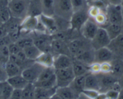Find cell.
<instances>
[{
	"instance_id": "obj_1",
	"label": "cell",
	"mask_w": 123,
	"mask_h": 99,
	"mask_svg": "<svg viewBox=\"0 0 123 99\" xmlns=\"http://www.w3.org/2000/svg\"><path fill=\"white\" fill-rule=\"evenodd\" d=\"M29 2L27 0H9L8 6L11 16L22 19L25 18L28 16Z\"/></svg>"
},
{
	"instance_id": "obj_2",
	"label": "cell",
	"mask_w": 123,
	"mask_h": 99,
	"mask_svg": "<svg viewBox=\"0 0 123 99\" xmlns=\"http://www.w3.org/2000/svg\"><path fill=\"white\" fill-rule=\"evenodd\" d=\"M33 44L37 46L42 52H52L51 44L53 42L52 36L48 33L33 31L31 33Z\"/></svg>"
},
{
	"instance_id": "obj_3",
	"label": "cell",
	"mask_w": 123,
	"mask_h": 99,
	"mask_svg": "<svg viewBox=\"0 0 123 99\" xmlns=\"http://www.w3.org/2000/svg\"><path fill=\"white\" fill-rule=\"evenodd\" d=\"M68 46L73 58L85 50L93 48L91 45V40L85 38L82 36L70 41L68 43Z\"/></svg>"
},
{
	"instance_id": "obj_4",
	"label": "cell",
	"mask_w": 123,
	"mask_h": 99,
	"mask_svg": "<svg viewBox=\"0 0 123 99\" xmlns=\"http://www.w3.org/2000/svg\"><path fill=\"white\" fill-rule=\"evenodd\" d=\"M73 13L71 0H55L54 15L70 21Z\"/></svg>"
},
{
	"instance_id": "obj_5",
	"label": "cell",
	"mask_w": 123,
	"mask_h": 99,
	"mask_svg": "<svg viewBox=\"0 0 123 99\" xmlns=\"http://www.w3.org/2000/svg\"><path fill=\"white\" fill-rule=\"evenodd\" d=\"M55 75L57 80V87H68L75 77L72 67L55 70Z\"/></svg>"
},
{
	"instance_id": "obj_6",
	"label": "cell",
	"mask_w": 123,
	"mask_h": 99,
	"mask_svg": "<svg viewBox=\"0 0 123 99\" xmlns=\"http://www.w3.org/2000/svg\"><path fill=\"white\" fill-rule=\"evenodd\" d=\"M44 67L41 64L35 61L22 72V75L28 82L35 83L37 81L40 75L44 69Z\"/></svg>"
},
{
	"instance_id": "obj_7",
	"label": "cell",
	"mask_w": 123,
	"mask_h": 99,
	"mask_svg": "<svg viewBox=\"0 0 123 99\" xmlns=\"http://www.w3.org/2000/svg\"><path fill=\"white\" fill-rule=\"evenodd\" d=\"M100 83V90L101 93H105L112 89L115 83L118 81V78L111 73L100 72L97 74Z\"/></svg>"
},
{
	"instance_id": "obj_8",
	"label": "cell",
	"mask_w": 123,
	"mask_h": 99,
	"mask_svg": "<svg viewBox=\"0 0 123 99\" xmlns=\"http://www.w3.org/2000/svg\"><path fill=\"white\" fill-rule=\"evenodd\" d=\"M111 39L107 34L106 29L99 27L96 34L91 40V45L95 50L107 47L111 42Z\"/></svg>"
},
{
	"instance_id": "obj_9",
	"label": "cell",
	"mask_w": 123,
	"mask_h": 99,
	"mask_svg": "<svg viewBox=\"0 0 123 99\" xmlns=\"http://www.w3.org/2000/svg\"><path fill=\"white\" fill-rule=\"evenodd\" d=\"M87 9L74 11L70 19L71 28L80 31L86 21L89 18Z\"/></svg>"
},
{
	"instance_id": "obj_10",
	"label": "cell",
	"mask_w": 123,
	"mask_h": 99,
	"mask_svg": "<svg viewBox=\"0 0 123 99\" xmlns=\"http://www.w3.org/2000/svg\"><path fill=\"white\" fill-rule=\"evenodd\" d=\"M106 13L109 23L121 24L123 19V7L121 5L107 6Z\"/></svg>"
},
{
	"instance_id": "obj_11",
	"label": "cell",
	"mask_w": 123,
	"mask_h": 99,
	"mask_svg": "<svg viewBox=\"0 0 123 99\" xmlns=\"http://www.w3.org/2000/svg\"><path fill=\"white\" fill-rule=\"evenodd\" d=\"M99 28V26L95 23L94 19L89 18L80 29L81 36L87 39L91 40L94 38Z\"/></svg>"
},
{
	"instance_id": "obj_12",
	"label": "cell",
	"mask_w": 123,
	"mask_h": 99,
	"mask_svg": "<svg viewBox=\"0 0 123 99\" xmlns=\"http://www.w3.org/2000/svg\"><path fill=\"white\" fill-rule=\"evenodd\" d=\"M107 47L113 52L115 58H123V34L121 33L111 40Z\"/></svg>"
},
{
	"instance_id": "obj_13",
	"label": "cell",
	"mask_w": 123,
	"mask_h": 99,
	"mask_svg": "<svg viewBox=\"0 0 123 99\" xmlns=\"http://www.w3.org/2000/svg\"><path fill=\"white\" fill-rule=\"evenodd\" d=\"M79 94L75 93L69 86L57 87L56 92L53 95V99H74L79 98Z\"/></svg>"
},
{
	"instance_id": "obj_14",
	"label": "cell",
	"mask_w": 123,
	"mask_h": 99,
	"mask_svg": "<svg viewBox=\"0 0 123 99\" xmlns=\"http://www.w3.org/2000/svg\"><path fill=\"white\" fill-rule=\"evenodd\" d=\"M51 49L52 52L55 55H65L73 58L69 49L68 43L65 41L53 39L52 42Z\"/></svg>"
},
{
	"instance_id": "obj_15",
	"label": "cell",
	"mask_w": 123,
	"mask_h": 99,
	"mask_svg": "<svg viewBox=\"0 0 123 99\" xmlns=\"http://www.w3.org/2000/svg\"><path fill=\"white\" fill-rule=\"evenodd\" d=\"M115 58L114 54L107 47L100 48L95 50V62L102 63L111 62Z\"/></svg>"
},
{
	"instance_id": "obj_16",
	"label": "cell",
	"mask_w": 123,
	"mask_h": 99,
	"mask_svg": "<svg viewBox=\"0 0 123 99\" xmlns=\"http://www.w3.org/2000/svg\"><path fill=\"white\" fill-rule=\"evenodd\" d=\"M73 58L65 55H57L54 57L53 67L55 70L72 67Z\"/></svg>"
},
{
	"instance_id": "obj_17",
	"label": "cell",
	"mask_w": 123,
	"mask_h": 99,
	"mask_svg": "<svg viewBox=\"0 0 123 99\" xmlns=\"http://www.w3.org/2000/svg\"><path fill=\"white\" fill-rule=\"evenodd\" d=\"M39 22V16H27L22 21L21 25V29L27 33L35 31Z\"/></svg>"
},
{
	"instance_id": "obj_18",
	"label": "cell",
	"mask_w": 123,
	"mask_h": 99,
	"mask_svg": "<svg viewBox=\"0 0 123 99\" xmlns=\"http://www.w3.org/2000/svg\"><path fill=\"white\" fill-rule=\"evenodd\" d=\"M39 18L45 27L48 34L52 35L54 33L57 31L56 23L53 16H47L42 14L39 16Z\"/></svg>"
},
{
	"instance_id": "obj_19",
	"label": "cell",
	"mask_w": 123,
	"mask_h": 99,
	"mask_svg": "<svg viewBox=\"0 0 123 99\" xmlns=\"http://www.w3.org/2000/svg\"><path fill=\"white\" fill-rule=\"evenodd\" d=\"M74 58L81 61L89 67L90 65L95 62V50L94 48L87 49Z\"/></svg>"
},
{
	"instance_id": "obj_20",
	"label": "cell",
	"mask_w": 123,
	"mask_h": 99,
	"mask_svg": "<svg viewBox=\"0 0 123 99\" xmlns=\"http://www.w3.org/2000/svg\"><path fill=\"white\" fill-rule=\"evenodd\" d=\"M85 89H93V90L99 91L100 83H99V80L97 74L89 73L86 75Z\"/></svg>"
},
{
	"instance_id": "obj_21",
	"label": "cell",
	"mask_w": 123,
	"mask_h": 99,
	"mask_svg": "<svg viewBox=\"0 0 123 99\" xmlns=\"http://www.w3.org/2000/svg\"><path fill=\"white\" fill-rule=\"evenodd\" d=\"M57 87L51 88H42V87H36L35 89V99H51L56 92Z\"/></svg>"
},
{
	"instance_id": "obj_22",
	"label": "cell",
	"mask_w": 123,
	"mask_h": 99,
	"mask_svg": "<svg viewBox=\"0 0 123 99\" xmlns=\"http://www.w3.org/2000/svg\"><path fill=\"white\" fill-rule=\"evenodd\" d=\"M55 56L53 52H43L41 53L35 61L44 67H51L53 66Z\"/></svg>"
},
{
	"instance_id": "obj_23",
	"label": "cell",
	"mask_w": 123,
	"mask_h": 99,
	"mask_svg": "<svg viewBox=\"0 0 123 99\" xmlns=\"http://www.w3.org/2000/svg\"><path fill=\"white\" fill-rule=\"evenodd\" d=\"M7 81L11 85L14 89H22L28 83V81L24 77L22 74L8 77Z\"/></svg>"
},
{
	"instance_id": "obj_24",
	"label": "cell",
	"mask_w": 123,
	"mask_h": 99,
	"mask_svg": "<svg viewBox=\"0 0 123 99\" xmlns=\"http://www.w3.org/2000/svg\"><path fill=\"white\" fill-rule=\"evenodd\" d=\"M86 75L75 76L71 84L69 85V87L79 95L85 89Z\"/></svg>"
},
{
	"instance_id": "obj_25",
	"label": "cell",
	"mask_w": 123,
	"mask_h": 99,
	"mask_svg": "<svg viewBox=\"0 0 123 99\" xmlns=\"http://www.w3.org/2000/svg\"><path fill=\"white\" fill-rule=\"evenodd\" d=\"M72 68L75 76L85 75L90 73L88 66L75 58H73Z\"/></svg>"
},
{
	"instance_id": "obj_26",
	"label": "cell",
	"mask_w": 123,
	"mask_h": 99,
	"mask_svg": "<svg viewBox=\"0 0 123 99\" xmlns=\"http://www.w3.org/2000/svg\"><path fill=\"white\" fill-rule=\"evenodd\" d=\"M112 66L111 73L118 79L123 75V58H115L111 61Z\"/></svg>"
},
{
	"instance_id": "obj_27",
	"label": "cell",
	"mask_w": 123,
	"mask_h": 99,
	"mask_svg": "<svg viewBox=\"0 0 123 99\" xmlns=\"http://www.w3.org/2000/svg\"><path fill=\"white\" fill-rule=\"evenodd\" d=\"M42 14L41 0H30L28 10V16H39Z\"/></svg>"
},
{
	"instance_id": "obj_28",
	"label": "cell",
	"mask_w": 123,
	"mask_h": 99,
	"mask_svg": "<svg viewBox=\"0 0 123 99\" xmlns=\"http://www.w3.org/2000/svg\"><path fill=\"white\" fill-rule=\"evenodd\" d=\"M5 70L8 77L16 75H21L22 70L19 66L15 62L8 60L5 64Z\"/></svg>"
},
{
	"instance_id": "obj_29",
	"label": "cell",
	"mask_w": 123,
	"mask_h": 99,
	"mask_svg": "<svg viewBox=\"0 0 123 99\" xmlns=\"http://www.w3.org/2000/svg\"><path fill=\"white\" fill-rule=\"evenodd\" d=\"M23 19H22L18 18V17L10 16V18L3 23V25L5 27L8 34L10 32L16 30L21 27V23H22Z\"/></svg>"
},
{
	"instance_id": "obj_30",
	"label": "cell",
	"mask_w": 123,
	"mask_h": 99,
	"mask_svg": "<svg viewBox=\"0 0 123 99\" xmlns=\"http://www.w3.org/2000/svg\"><path fill=\"white\" fill-rule=\"evenodd\" d=\"M55 1V0H41L42 14L49 16H54Z\"/></svg>"
},
{
	"instance_id": "obj_31",
	"label": "cell",
	"mask_w": 123,
	"mask_h": 99,
	"mask_svg": "<svg viewBox=\"0 0 123 99\" xmlns=\"http://www.w3.org/2000/svg\"><path fill=\"white\" fill-rule=\"evenodd\" d=\"M24 52L26 56L28 59L31 60H33V61H36V59L38 58L42 52L37 46L35 45V44H32L29 46L27 47V48H24L22 49Z\"/></svg>"
},
{
	"instance_id": "obj_32",
	"label": "cell",
	"mask_w": 123,
	"mask_h": 99,
	"mask_svg": "<svg viewBox=\"0 0 123 99\" xmlns=\"http://www.w3.org/2000/svg\"><path fill=\"white\" fill-rule=\"evenodd\" d=\"M107 34L111 40L113 39L121 34V24L116 23H109L105 27Z\"/></svg>"
},
{
	"instance_id": "obj_33",
	"label": "cell",
	"mask_w": 123,
	"mask_h": 99,
	"mask_svg": "<svg viewBox=\"0 0 123 99\" xmlns=\"http://www.w3.org/2000/svg\"><path fill=\"white\" fill-rule=\"evenodd\" d=\"M8 0H0V20L4 23L10 17Z\"/></svg>"
},
{
	"instance_id": "obj_34",
	"label": "cell",
	"mask_w": 123,
	"mask_h": 99,
	"mask_svg": "<svg viewBox=\"0 0 123 99\" xmlns=\"http://www.w3.org/2000/svg\"><path fill=\"white\" fill-rule=\"evenodd\" d=\"M36 86L34 83L28 82L27 85L22 89V99H35Z\"/></svg>"
},
{
	"instance_id": "obj_35",
	"label": "cell",
	"mask_w": 123,
	"mask_h": 99,
	"mask_svg": "<svg viewBox=\"0 0 123 99\" xmlns=\"http://www.w3.org/2000/svg\"><path fill=\"white\" fill-rule=\"evenodd\" d=\"M53 17L55 19L57 31H66L71 28L70 21L56 15H54Z\"/></svg>"
},
{
	"instance_id": "obj_36",
	"label": "cell",
	"mask_w": 123,
	"mask_h": 99,
	"mask_svg": "<svg viewBox=\"0 0 123 99\" xmlns=\"http://www.w3.org/2000/svg\"><path fill=\"white\" fill-rule=\"evenodd\" d=\"M34 84L36 87H42V88H51L57 87V80L55 75L52 76L50 78L43 81H37L35 82Z\"/></svg>"
},
{
	"instance_id": "obj_37",
	"label": "cell",
	"mask_w": 123,
	"mask_h": 99,
	"mask_svg": "<svg viewBox=\"0 0 123 99\" xmlns=\"http://www.w3.org/2000/svg\"><path fill=\"white\" fill-rule=\"evenodd\" d=\"M93 19L95 21V23L99 26V27H101V28H105L107 25L109 23L107 19L106 11L105 10H102L101 12L99 13Z\"/></svg>"
},
{
	"instance_id": "obj_38",
	"label": "cell",
	"mask_w": 123,
	"mask_h": 99,
	"mask_svg": "<svg viewBox=\"0 0 123 99\" xmlns=\"http://www.w3.org/2000/svg\"><path fill=\"white\" fill-rule=\"evenodd\" d=\"M14 88L7 81L2 82L1 99H9L11 97Z\"/></svg>"
},
{
	"instance_id": "obj_39",
	"label": "cell",
	"mask_w": 123,
	"mask_h": 99,
	"mask_svg": "<svg viewBox=\"0 0 123 99\" xmlns=\"http://www.w3.org/2000/svg\"><path fill=\"white\" fill-rule=\"evenodd\" d=\"M55 73V69L53 66H51V67H45L43 70V71L42 72L41 75H40L37 81H45V80L48 79L50 78L52 76H54Z\"/></svg>"
},
{
	"instance_id": "obj_40",
	"label": "cell",
	"mask_w": 123,
	"mask_h": 99,
	"mask_svg": "<svg viewBox=\"0 0 123 99\" xmlns=\"http://www.w3.org/2000/svg\"><path fill=\"white\" fill-rule=\"evenodd\" d=\"M74 11L87 9L89 5L86 0H71Z\"/></svg>"
},
{
	"instance_id": "obj_41",
	"label": "cell",
	"mask_w": 123,
	"mask_h": 99,
	"mask_svg": "<svg viewBox=\"0 0 123 99\" xmlns=\"http://www.w3.org/2000/svg\"><path fill=\"white\" fill-rule=\"evenodd\" d=\"M24 34V31L23 30H22L21 27H20L19 29L9 33V34H8V35H9L12 42V43H16V42H17L18 40L23 36Z\"/></svg>"
},
{
	"instance_id": "obj_42",
	"label": "cell",
	"mask_w": 123,
	"mask_h": 99,
	"mask_svg": "<svg viewBox=\"0 0 123 99\" xmlns=\"http://www.w3.org/2000/svg\"><path fill=\"white\" fill-rule=\"evenodd\" d=\"M102 10H102V9H101L98 7L96 6L95 5H89L87 12H88V15L90 18L94 19ZM105 11H106V10H105Z\"/></svg>"
},
{
	"instance_id": "obj_43",
	"label": "cell",
	"mask_w": 123,
	"mask_h": 99,
	"mask_svg": "<svg viewBox=\"0 0 123 99\" xmlns=\"http://www.w3.org/2000/svg\"><path fill=\"white\" fill-rule=\"evenodd\" d=\"M82 93L86 96L87 99H97L98 95L100 92L96 90H93V89H85L82 91Z\"/></svg>"
},
{
	"instance_id": "obj_44",
	"label": "cell",
	"mask_w": 123,
	"mask_h": 99,
	"mask_svg": "<svg viewBox=\"0 0 123 99\" xmlns=\"http://www.w3.org/2000/svg\"><path fill=\"white\" fill-rule=\"evenodd\" d=\"M89 70L90 73L94 74H97L101 72V68H100V63L94 62L92 64L89 66Z\"/></svg>"
},
{
	"instance_id": "obj_45",
	"label": "cell",
	"mask_w": 123,
	"mask_h": 99,
	"mask_svg": "<svg viewBox=\"0 0 123 99\" xmlns=\"http://www.w3.org/2000/svg\"><path fill=\"white\" fill-rule=\"evenodd\" d=\"M8 76L5 70V64L0 62V82L7 81Z\"/></svg>"
},
{
	"instance_id": "obj_46",
	"label": "cell",
	"mask_w": 123,
	"mask_h": 99,
	"mask_svg": "<svg viewBox=\"0 0 123 99\" xmlns=\"http://www.w3.org/2000/svg\"><path fill=\"white\" fill-rule=\"evenodd\" d=\"M101 72L102 73H111L112 66L111 62H105L100 63Z\"/></svg>"
},
{
	"instance_id": "obj_47",
	"label": "cell",
	"mask_w": 123,
	"mask_h": 99,
	"mask_svg": "<svg viewBox=\"0 0 123 99\" xmlns=\"http://www.w3.org/2000/svg\"><path fill=\"white\" fill-rule=\"evenodd\" d=\"M10 55H16L22 49L18 46L16 43H11L8 45Z\"/></svg>"
},
{
	"instance_id": "obj_48",
	"label": "cell",
	"mask_w": 123,
	"mask_h": 99,
	"mask_svg": "<svg viewBox=\"0 0 123 99\" xmlns=\"http://www.w3.org/2000/svg\"><path fill=\"white\" fill-rule=\"evenodd\" d=\"M105 94H106V99H117L119 97V92L111 89L107 91L106 93H105Z\"/></svg>"
},
{
	"instance_id": "obj_49",
	"label": "cell",
	"mask_w": 123,
	"mask_h": 99,
	"mask_svg": "<svg viewBox=\"0 0 123 99\" xmlns=\"http://www.w3.org/2000/svg\"><path fill=\"white\" fill-rule=\"evenodd\" d=\"M22 96V89H14L12 94V99H21Z\"/></svg>"
},
{
	"instance_id": "obj_50",
	"label": "cell",
	"mask_w": 123,
	"mask_h": 99,
	"mask_svg": "<svg viewBox=\"0 0 123 99\" xmlns=\"http://www.w3.org/2000/svg\"><path fill=\"white\" fill-rule=\"evenodd\" d=\"M12 43L10 40V37H9V35L4 36V37L0 38V47L3 46L5 45H9L10 43Z\"/></svg>"
},
{
	"instance_id": "obj_51",
	"label": "cell",
	"mask_w": 123,
	"mask_h": 99,
	"mask_svg": "<svg viewBox=\"0 0 123 99\" xmlns=\"http://www.w3.org/2000/svg\"><path fill=\"white\" fill-rule=\"evenodd\" d=\"M0 50H1L2 54H3V55H4L5 57L9 59V56H10V51H9V46H8L7 45L3 46L0 47Z\"/></svg>"
},
{
	"instance_id": "obj_52",
	"label": "cell",
	"mask_w": 123,
	"mask_h": 99,
	"mask_svg": "<svg viewBox=\"0 0 123 99\" xmlns=\"http://www.w3.org/2000/svg\"><path fill=\"white\" fill-rule=\"evenodd\" d=\"M105 1L107 5H121L123 0H105Z\"/></svg>"
},
{
	"instance_id": "obj_53",
	"label": "cell",
	"mask_w": 123,
	"mask_h": 99,
	"mask_svg": "<svg viewBox=\"0 0 123 99\" xmlns=\"http://www.w3.org/2000/svg\"><path fill=\"white\" fill-rule=\"evenodd\" d=\"M7 34L8 32L7 31L4 25L3 24L1 27H0V38L4 37V36H7Z\"/></svg>"
},
{
	"instance_id": "obj_54",
	"label": "cell",
	"mask_w": 123,
	"mask_h": 99,
	"mask_svg": "<svg viewBox=\"0 0 123 99\" xmlns=\"http://www.w3.org/2000/svg\"><path fill=\"white\" fill-rule=\"evenodd\" d=\"M8 60H9V59L7 58L6 57H5V56L3 55V54H2L1 50H0V62H2V63L6 64V62Z\"/></svg>"
},
{
	"instance_id": "obj_55",
	"label": "cell",
	"mask_w": 123,
	"mask_h": 99,
	"mask_svg": "<svg viewBox=\"0 0 123 99\" xmlns=\"http://www.w3.org/2000/svg\"><path fill=\"white\" fill-rule=\"evenodd\" d=\"M118 83L120 85L121 90H123V75H122L119 79H118Z\"/></svg>"
},
{
	"instance_id": "obj_56",
	"label": "cell",
	"mask_w": 123,
	"mask_h": 99,
	"mask_svg": "<svg viewBox=\"0 0 123 99\" xmlns=\"http://www.w3.org/2000/svg\"><path fill=\"white\" fill-rule=\"evenodd\" d=\"M118 99H123V90H121V91L119 92V97H118Z\"/></svg>"
},
{
	"instance_id": "obj_57",
	"label": "cell",
	"mask_w": 123,
	"mask_h": 99,
	"mask_svg": "<svg viewBox=\"0 0 123 99\" xmlns=\"http://www.w3.org/2000/svg\"><path fill=\"white\" fill-rule=\"evenodd\" d=\"M121 26V33L122 34H123V19H122Z\"/></svg>"
},
{
	"instance_id": "obj_58",
	"label": "cell",
	"mask_w": 123,
	"mask_h": 99,
	"mask_svg": "<svg viewBox=\"0 0 123 99\" xmlns=\"http://www.w3.org/2000/svg\"><path fill=\"white\" fill-rule=\"evenodd\" d=\"M1 92H2V82H0V99H1Z\"/></svg>"
},
{
	"instance_id": "obj_59",
	"label": "cell",
	"mask_w": 123,
	"mask_h": 99,
	"mask_svg": "<svg viewBox=\"0 0 123 99\" xmlns=\"http://www.w3.org/2000/svg\"><path fill=\"white\" fill-rule=\"evenodd\" d=\"M95 1H96V0H86V1L87 2V3H92V2H94Z\"/></svg>"
},
{
	"instance_id": "obj_60",
	"label": "cell",
	"mask_w": 123,
	"mask_h": 99,
	"mask_svg": "<svg viewBox=\"0 0 123 99\" xmlns=\"http://www.w3.org/2000/svg\"><path fill=\"white\" fill-rule=\"evenodd\" d=\"M3 24V22H2V21H1V20H0V27H1V26Z\"/></svg>"
},
{
	"instance_id": "obj_61",
	"label": "cell",
	"mask_w": 123,
	"mask_h": 99,
	"mask_svg": "<svg viewBox=\"0 0 123 99\" xmlns=\"http://www.w3.org/2000/svg\"><path fill=\"white\" fill-rule=\"evenodd\" d=\"M121 6H122V7L123 8V2H122V3H121Z\"/></svg>"
},
{
	"instance_id": "obj_62",
	"label": "cell",
	"mask_w": 123,
	"mask_h": 99,
	"mask_svg": "<svg viewBox=\"0 0 123 99\" xmlns=\"http://www.w3.org/2000/svg\"><path fill=\"white\" fill-rule=\"evenodd\" d=\"M27 1H30V0H27Z\"/></svg>"
},
{
	"instance_id": "obj_63",
	"label": "cell",
	"mask_w": 123,
	"mask_h": 99,
	"mask_svg": "<svg viewBox=\"0 0 123 99\" xmlns=\"http://www.w3.org/2000/svg\"><path fill=\"white\" fill-rule=\"evenodd\" d=\"M8 1H9V0H8Z\"/></svg>"
}]
</instances>
